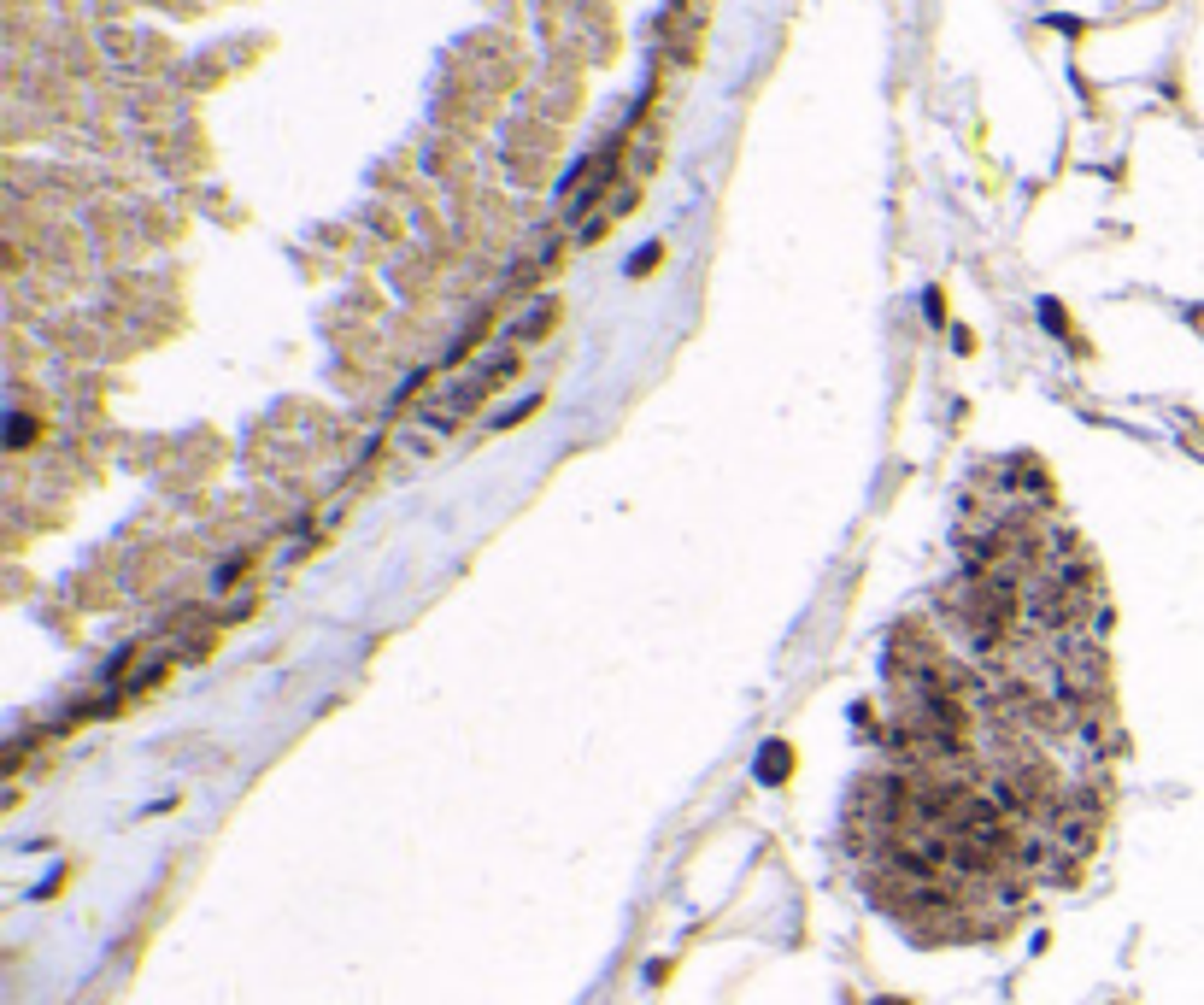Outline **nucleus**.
<instances>
[{
	"mask_svg": "<svg viewBox=\"0 0 1204 1005\" xmlns=\"http://www.w3.org/2000/svg\"><path fill=\"white\" fill-rule=\"evenodd\" d=\"M547 317H553V300H541V306L523 317V335H541V329H547Z\"/></svg>",
	"mask_w": 1204,
	"mask_h": 1005,
	"instance_id": "4",
	"label": "nucleus"
},
{
	"mask_svg": "<svg viewBox=\"0 0 1204 1005\" xmlns=\"http://www.w3.org/2000/svg\"><path fill=\"white\" fill-rule=\"evenodd\" d=\"M658 259H664V247H658V242H647V247H640L635 259H629V277H647V270H652Z\"/></svg>",
	"mask_w": 1204,
	"mask_h": 1005,
	"instance_id": "2",
	"label": "nucleus"
},
{
	"mask_svg": "<svg viewBox=\"0 0 1204 1005\" xmlns=\"http://www.w3.org/2000/svg\"><path fill=\"white\" fill-rule=\"evenodd\" d=\"M30 441H36V418H30V412H18V418H12L6 447H30Z\"/></svg>",
	"mask_w": 1204,
	"mask_h": 1005,
	"instance_id": "3",
	"label": "nucleus"
},
{
	"mask_svg": "<svg viewBox=\"0 0 1204 1005\" xmlns=\"http://www.w3.org/2000/svg\"><path fill=\"white\" fill-rule=\"evenodd\" d=\"M788 764H793V759H788V747L769 741V747H764V759H758V776H764V782H781V776H788Z\"/></svg>",
	"mask_w": 1204,
	"mask_h": 1005,
	"instance_id": "1",
	"label": "nucleus"
}]
</instances>
